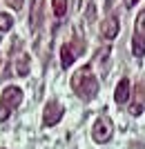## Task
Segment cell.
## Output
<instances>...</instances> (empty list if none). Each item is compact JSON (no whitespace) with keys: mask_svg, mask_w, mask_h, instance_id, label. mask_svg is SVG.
Here are the masks:
<instances>
[{"mask_svg":"<svg viewBox=\"0 0 145 149\" xmlns=\"http://www.w3.org/2000/svg\"><path fill=\"white\" fill-rule=\"evenodd\" d=\"M16 65H18V74H20V76H27V71H29V58H27L25 54L18 58V62H16Z\"/></svg>","mask_w":145,"mask_h":149,"instance_id":"cell-12","label":"cell"},{"mask_svg":"<svg viewBox=\"0 0 145 149\" xmlns=\"http://www.w3.org/2000/svg\"><path fill=\"white\" fill-rule=\"evenodd\" d=\"M112 134H114V123H112L109 116H101V118H96L94 129H92V136H94L96 143H101V145L107 143L109 138H112Z\"/></svg>","mask_w":145,"mask_h":149,"instance_id":"cell-4","label":"cell"},{"mask_svg":"<svg viewBox=\"0 0 145 149\" xmlns=\"http://www.w3.org/2000/svg\"><path fill=\"white\" fill-rule=\"evenodd\" d=\"M130 91H132L130 80H127V78H123V80L116 85V91H114V100H116V105H125L127 100H130Z\"/></svg>","mask_w":145,"mask_h":149,"instance_id":"cell-8","label":"cell"},{"mask_svg":"<svg viewBox=\"0 0 145 149\" xmlns=\"http://www.w3.org/2000/svg\"><path fill=\"white\" fill-rule=\"evenodd\" d=\"M63 105L58 102V100H49L47 105H45V111H43V125L45 127H54V125L60 123V118H63Z\"/></svg>","mask_w":145,"mask_h":149,"instance_id":"cell-5","label":"cell"},{"mask_svg":"<svg viewBox=\"0 0 145 149\" xmlns=\"http://www.w3.org/2000/svg\"><path fill=\"white\" fill-rule=\"evenodd\" d=\"M132 54H134L136 58H143V54H145V9L136 16V22H134Z\"/></svg>","mask_w":145,"mask_h":149,"instance_id":"cell-3","label":"cell"},{"mask_svg":"<svg viewBox=\"0 0 145 149\" xmlns=\"http://www.w3.org/2000/svg\"><path fill=\"white\" fill-rule=\"evenodd\" d=\"M65 13H67V0H54V16L63 18Z\"/></svg>","mask_w":145,"mask_h":149,"instance_id":"cell-11","label":"cell"},{"mask_svg":"<svg viewBox=\"0 0 145 149\" xmlns=\"http://www.w3.org/2000/svg\"><path fill=\"white\" fill-rule=\"evenodd\" d=\"M101 36L105 38V40H114V38L118 36V20L114 18V16H109L107 20H103V25H101Z\"/></svg>","mask_w":145,"mask_h":149,"instance_id":"cell-7","label":"cell"},{"mask_svg":"<svg viewBox=\"0 0 145 149\" xmlns=\"http://www.w3.org/2000/svg\"><path fill=\"white\" fill-rule=\"evenodd\" d=\"M13 25V18L7 16V13H0V31H9Z\"/></svg>","mask_w":145,"mask_h":149,"instance_id":"cell-13","label":"cell"},{"mask_svg":"<svg viewBox=\"0 0 145 149\" xmlns=\"http://www.w3.org/2000/svg\"><path fill=\"white\" fill-rule=\"evenodd\" d=\"M145 109V96H143V87H136L134 89V100H132V105H130V113L132 116H141Z\"/></svg>","mask_w":145,"mask_h":149,"instance_id":"cell-9","label":"cell"},{"mask_svg":"<svg viewBox=\"0 0 145 149\" xmlns=\"http://www.w3.org/2000/svg\"><path fill=\"white\" fill-rule=\"evenodd\" d=\"M71 89L83 100H94L96 98V93H98V80H96V76H94V71H92L89 65L81 67L71 76Z\"/></svg>","mask_w":145,"mask_h":149,"instance_id":"cell-1","label":"cell"},{"mask_svg":"<svg viewBox=\"0 0 145 149\" xmlns=\"http://www.w3.org/2000/svg\"><path fill=\"white\" fill-rule=\"evenodd\" d=\"M83 51H85V47H83V40H78V38H76L74 42L63 45V49H60V65H63V67H69Z\"/></svg>","mask_w":145,"mask_h":149,"instance_id":"cell-6","label":"cell"},{"mask_svg":"<svg viewBox=\"0 0 145 149\" xmlns=\"http://www.w3.org/2000/svg\"><path fill=\"white\" fill-rule=\"evenodd\" d=\"M40 9H43V0H34V7H32V16H29V27L34 31L40 27Z\"/></svg>","mask_w":145,"mask_h":149,"instance_id":"cell-10","label":"cell"},{"mask_svg":"<svg viewBox=\"0 0 145 149\" xmlns=\"http://www.w3.org/2000/svg\"><path fill=\"white\" fill-rule=\"evenodd\" d=\"M22 102V91L18 87H7L0 96V123L11 116V111Z\"/></svg>","mask_w":145,"mask_h":149,"instance_id":"cell-2","label":"cell"},{"mask_svg":"<svg viewBox=\"0 0 145 149\" xmlns=\"http://www.w3.org/2000/svg\"><path fill=\"white\" fill-rule=\"evenodd\" d=\"M136 2H139V0H125V7H134Z\"/></svg>","mask_w":145,"mask_h":149,"instance_id":"cell-15","label":"cell"},{"mask_svg":"<svg viewBox=\"0 0 145 149\" xmlns=\"http://www.w3.org/2000/svg\"><path fill=\"white\" fill-rule=\"evenodd\" d=\"M5 2L11 7L13 11H20V9H22V0H5Z\"/></svg>","mask_w":145,"mask_h":149,"instance_id":"cell-14","label":"cell"}]
</instances>
